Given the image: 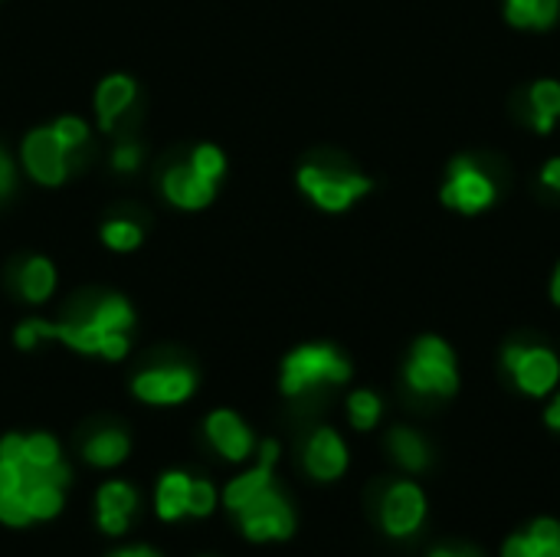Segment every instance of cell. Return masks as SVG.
<instances>
[{
  "mask_svg": "<svg viewBox=\"0 0 560 557\" xmlns=\"http://www.w3.org/2000/svg\"><path fill=\"white\" fill-rule=\"evenodd\" d=\"M39 338H56L62 345H69L72 351H82V355H102L108 361H121L128 355V332H105L98 328L89 315H69L62 322H43V318H33L26 325L16 328V345L20 348H33Z\"/></svg>",
  "mask_w": 560,
  "mask_h": 557,
  "instance_id": "1",
  "label": "cell"
},
{
  "mask_svg": "<svg viewBox=\"0 0 560 557\" xmlns=\"http://www.w3.org/2000/svg\"><path fill=\"white\" fill-rule=\"evenodd\" d=\"M351 378V364L331 345H305L292 351L282 364V394L299 397L322 384H345Z\"/></svg>",
  "mask_w": 560,
  "mask_h": 557,
  "instance_id": "2",
  "label": "cell"
},
{
  "mask_svg": "<svg viewBox=\"0 0 560 557\" xmlns=\"http://www.w3.org/2000/svg\"><path fill=\"white\" fill-rule=\"evenodd\" d=\"M407 381L417 394H440L450 397L459 384L456 361L446 341L440 338H420L413 348V358L407 364Z\"/></svg>",
  "mask_w": 560,
  "mask_h": 557,
  "instance_id": "3",
  "label": "cell"
},
{
  "mask_svg": "<svg viewBox=\"0 0 560 557\" xmlns=\"http://www.w3.org/2000/svg\"><path fill=\"white\" fill-rule=\"evenodd\" d=\"M299 187L322 207V210H348L358 197H364L371 190V181L361 174H348V171H335V167H318L308 164L299 171Z\"/></svg>",
  "mask_w": 560,
  "mask_h": 557,
  "instance_id": "4",
  "label": "cell"
},
{
  "mask_svg": "<svg viewBox=\"0 0 560 557\" xmlns=\"http://www.w3.org/2000/svg\"><path fill=\"white\" fill-rule=\"evenodd\" d=\"M236 519H240V532L249 542H285L295 532V512L276 486L256 496L249 506H243Z\"/></svg>",
  "mask_w": 560,
  "mask_h": 557,
  "instance_id": "5",
  "label": "cell"
},
{
  "mask_svg": "<svg viewBox=\"0 0 560 557\" xmlns=\"http://www.w3.org/2000/svg\"><path fill=\"white\" fill-rule=\"evenodd\" d=\"M495 200V184L492 177L469 158L453 161L446 187H443V204L459 210V213H479Z\"/></svg>",
  "mask_w": 560,
  "mask_h": 557,
  "instance_id": "6",
  "label": "cell"
},
{
  "mask_svg": "<svg viewBox=\"0 0 560 557\" xmlns=\"http://www.w3.org/2000/svg\"><path fill=\"white\" fill-rule=\"evenodd\" d=\"M131 391L138 401L144 404H158V407H171V404H184L194 391H197V374L184 364H161V368H144L141 374H135Z\"/></svg>",
  "mask_w": 560,
  "mask_h": 557,
  "instance_id": "7",
  "label": "cell"
},
{
  "mask_svg": "<svg viewBox=\"0 0 560 557\" xmlns=\"http://www.w3.org/2000/svg\"><path fill=\"white\" fill-rule=\"evenodd\" d=\"M505 368L515 374L518 387L532 397H545L560 378L558 358L548 348H522L512 345L505 348Z\"/></svg>",
  "mask_w": 560,
  "mask_h": 557,
  "instance_id": "8",
  "label": "cell"
},
{
  "mask_svg": "<svg viewBox=\"0 0 560 557\" xmlns=\"http://www.w3.org/2000/svg\"><path fill=\"white\" fill-rule=\"evenodd\" d=\"M138 509V492L131 483H102L98 492H95V525L98 532L112 535V538H121L131 525V515Z\"/></svg>",
  "mask_w": 560,
  "mask_h": 557,
  "instance_id": "9",
  "label": "cell"
},
{
  "mask_svg": "<svg viewBox=\"0 0 560 557\" xmlns=\"http://www.w3.org/2000/svg\"><path fill=\"white\" fill-rule=\"evenodd\" d=\"M276 460H279V443H276V440H266L262 450H259V463H256L249 473L236 476V479L223 489V509L236 515V512H240L243 506H249L256 496H262L266 489H272V486H276V479H272Z\"/></svg>",
  "mask_w": 560,
  "mask_h": 557,
  "instance_id": "10",
  "label": "cell"
},
{
  "mask_svg": "<svg viewBox=\"0 0 560 557\" xmlns=\"http://www.w3.org/2000/svg\"><path fill=\"white\" fill-rule=\"evenodd\" d=\"M423 512H427L423 492H420L413 483H397V486H390V489H387V496H384L381 519H384L387 535H394V538H407V535H413V532L420 529Z\"/></svg>",
  "mask_w": 560,
  "mask_h": 557,
  "instance_id": "11",
  "label": "cell"
},
{
  "mask_svg": "<svg viewBox=\"0 0 560 557\" xmlns=\"http://www.w3.org/2000/svg\"><path fill=\"white\" fill-rule=\"evenodd\" d=\"M23 161L39 184H59L69 171V151L59 144L52 128H39L26 138Z\"/></svg>",
  "mask_w": 560,
  "mask_h": 557,
  "instance_id": "12",
  "label": "cell"
},
{
  "mask_svg": "<svg viewBox=\"0 0 560 557\" xmlns=\"http://www.w3.org/2000/svg\"><path fill=\"white\" fill-rule=\"evenodd\" d=\"M203 430H207V440L213 443V450L230 463H243L256 450V440H253L249 427L233 410H213L207 417Z\"/></svg>",
  "mask_w": 560,
  "mask_h": 557,
  "instance_id": "13",
  "label": "cell"
},
{
  "mask_svg": "<svg viewBox=\"0 0 560 557\" xmlns=\"http://www.w3.org/2000/svg\"><path fill=\"white\" fill-rule=\"evenodd\" d=\"M305 469L322 483H331L348 469V450L335 430L325 427V430L312 433V440L305 446Z\"/></svg>",
  "mask_w": 560,
  "mask_h": 557,
  "instance_id": "14",
  "label": "cell"
},
{
  "mask_svg": "<svg viewBox=\"0 0 560 557\" xmlns=\"http://www.w3.org/2000/svg\"><path fill=\"white\" fill-rule=\"evenodd\" d=\"M213 184L210 177L197 174L190 164H177L164 174V194L171 204L177 207H187V210H197V207H207L213 200Z\"/></svg>",
  "mask_w": 560,
  "mask_h": 557,
  "instance_id": "15",
  "label": "cell"
},
{
  "mask_svg": "<svg viewBox=\"0 0 560 557\" xmlns=\"http://www.w3.org/2000/svg\"><path fill=\"white\" fill-rule=\"evenodd\" d=\"M190 486H194V476L187 473H164L158 479V489H154V509H158V519L161 522H180L187 515V502H190Z\"/></svg>",
  "mask_w": 560,
  "mask_h": 557,
  "instance_id": "16",
  "label": "cell"
},
{
  "mask_svg": "<svg viewBox=\"0 0 560 557\" xmlns=\"http://www.w3.org/2000/svg\"><path fill=\"white\" fill-rule=\"evenodd\" d=\"M128 450H131L128 433L125 430H115V427H105V430L92 433L82 443V456L95 469H115V466H121L125 456H128Z\"/></svg>",
  "mask_w": 560,
  "mask_h": 557,
  "instance_id": "17",
  "label": "cell"
},
{
  "mask_svg": "<svg viewBox=\"0 0 560 557\" xmlns=\"http://www.w3.org/2000/svg\"><path fill=\"white\" fill-rule=\"evenodd\" d=\"M131 98H135V82H131L128 76H108V79L98 85V92H95L98 125H102L105 131L115 128L118 115L131 105Z\"/></svg>",
  "mask_w": 560,
  "mask_h": 557,
  "instance_id": "18",
  "label": "cell"
},
{
  "mask_svg": "<svg viewBox=\"0 0 560 557\" xmlns=\"http://www.w3.org/2000/svg\"><path fill=\"white\" fill-rule=\"evenodd\" d=\"M560 0H505V16L522 30H545L558 20Z\"/></svg>",
  "mask_w": 560,
  "mask_h": 557,
  "instance_id": "19",
  "label": "cell"
},
{
  "mask_svg": "<svg viewBox=\"0 0 560 557\" xmlns=\"http://www.w3.org/2000/svg\"><path fill=\"white\" fill-rule=\"evenodd\" d=\"M532 115H535V128L541 135H548L555 128V118L560 115V82L541 79L532 85Z\"/></svg>",
  "mask_w": 560,
  "mask_h": 557,
  "instance_id": "20",
  "label": "cell"
},
{
  "mask_svg": "<svg viewBox=\"0 0 560 557\" xmlns=\"http://www.w3.org/2000/svg\"><path fill=\"white\" fill-rule=\"evenodd\" d=\"M52 286H56V272H52V266L46 259H26L20 266V292H23V299L43 302V299H49Z\"/></svg>",
  "mask_w": 560,
  "mask_h": 557,
  "instance_id": "21",
  "label": "cell"
},
{
  "mask_svg": "<svg viewBox=\"0 0 560 557\" xmlns=\"http://www.w3.org/2000/svg\"><path fill=\"white\" fill-rule=\"evenodd\" d=\"M390 453H394V460H397L404 469H410V473L427 469V460H430L427 443H423L413 430H404V427L390 433Z\"/></svg>",
  "mask_w": 560,
  "mask_h": 557,
  "instance_id": "22",
  "label": "cell"
},
{
  "mask_svg": "<svg viewBox=\"0 0 560 557\" xmlns=\"http://www.w3.org/2000/svg\"><path fill=\"white\" fill-rule=\"evenodd\" d=\"M59 463H62V453H59V443L49 433L26 437V443H23V466H30V469H52Z\"/></svg>",
  "mask_w": 560,
  "mask_h": 557,
  "instance_id": "23",
  "label": "cell"
},
{
  "mask_svg": "<svg viewBox=\"0 0 560 557\" xmlns=\"http://www.w3.org/2000/svg\"><path fill=\"white\" fill-rule=\"evenodd\" d=\"M528 542L535 557H560V525L551 519H541L528 529Z\"/></svg>",
  "mask_w": 560,
  "mask_h": 557,
  "instance_id": "24",
  "label": "cell"
},
{
  "mask_svg": "<svg viewBox=\"0 0 560 557\" xmlns=\"http://www.w3.org/2000/svg\"><path fill=\"white\" fill-rule=\"evenodd\" d=\"M348 417L358 430H371L381 420V401L371 391H358L348 401Z\"/></svg>",
  "mask_w": 560,
  "mask_h": 557,
  "instance_id": "25",
  "label": "cell"
},
{
  "mask_svg": "<svg viewBox=\"0 0 560 557\" xmlns=\"http://www.w3.org/2000/svg\"><path fill=\"white\" fill-rule=\"evenodd\" d=\"M102 240L112 250H135L141 243V227L131 223V220H108L102 227Z\"/></svg>",
  "mask_w": 560,
  "mask_h": 557,
  "instance_id": "26",
  "label": "cell"
},
{
  "mask_svg": "<svg viewBox=\"0 0 560 557\" xmlns=\"http://www.w3.org/2000/svg\"><path fill=\"white\" fill-rule=\"evenodd\" d=\"M0 525H7V529H26V525H33V515H30V506H26L23 492L0 496Z\"/></svg>",
  "mask_w": 560,
  "mask_h": 557,
  "instance_id": "27",
  "label": "cell"
},
{
  "mask_svg": "<svg viewBox=\"0 0 560 557\" xmlns=\"http://www.w3.org/2000/svg\"><path fill=\"white\" fill-rule=\"evenodd\" d=\"M213 509H217V489H213V483L194 479L190 502H187V515L190 519H207V515H213Z\"/></svg>",
  "mask_w": 560,
  "mask_h": 557,
  "instance_id": "28",
  "label": "cell"
},
{
  "mask_svg": "<svg viewBox=\"0 0 560 557\" xmlns=\"http://www.w3.org/2000/svg\"><path fill=\"white\" fill-rule=\"evenodd\" d=\"M52 135L59 138V144L72 154V151H79L85 141H89V128H85V121H79V118H59L56 125H52Z\"/></svg>",
  "mask_w": 560,
  "mask_h": 557,
  "instance_id": "29",
  "label": "cell"
},
{
  "mask_svg": "<svg viewBox=\"0 0 560 557\" xmlns=\"http://www.w3.org/2000/svg\"><path fill=\"white\" fill-rule=\"evenodd\" d=\"M190 167H194L197 174H203V177L217 181V177L223 174L226 161H223L220 148H213V144H200V148L194 151V158H190Z\"/></svg>",
  "mask_w": 560,
  "mask_h": 557,
  "instance_id": "30",
  "label": "cell"
},
{
  "mask_svg": "<svg viewBox=\"0 0 560 557\" xmlns=\"http://www.w3.org/2000/svg\"><path fill=\"white\" fill-rule=\"evenodd\" d=\"M20 483H23V466H20V463H7V460H0V496H7V492H20Z\"/></svg>",
  "mask_w": 560,
  "mask_h": 557,
  "instance_id": "31",
  "label": "cell"
},
{
  "mask_svg": "<svg viewBox=\"0 0 560 557\" xmlns=\"http://www.w3.org/2000/svg\"><path fill=\"white\" fill-rule=\"evenodd\" d=\"M23 443H26V437H20V433H7V437L0 440V460H7V463H20V466H23Z\"/></svg>",
  "mask_w": 560,
  "mask_h": 557,
  "instance_id": "32",
  "label": "cell"
},
{
  "mask_svg": "<svg viewBox=\"0 0 560 557\" xmlns=\"http://www.w3.org/2000/svg\"><path fill=\"white\" fill-rule=\"evenodd\" d=\"M138 158H141L138 144H121V148L115 151V167H118V171H135V167H138Z\"/></svg>",
  "mask_w": 560,
  "mask_h": 557,
  "instance_id": "33",
  "label": "cell"
},
{
  "mask_svg": "<svg viewBox=\"0 0 560 557\" xmlns=\"http://www.w3.org/2000/svg\"><path fill=\"white\" fill-rule=\"evenodd\" d=\"M502 557H535L528 535H512L502 548Z\"/></svg>",
  "mask_w": 560,
  "mask_h": 557,
  "instance_id": "34",
  "label": "cell"
},
{
  "mask_svg": "<svg viewBox=\"0 0 560 557\" xmlns=\"http://www.w3.org/2000/svg\"><path fill=\"white\" fill-rule=\"evenodd\" d=\"M541 181H545V187H551V190H558L560 194V158H555V161H548V164H545Z\"/></svg>",
  "mask_w": 560,
  "mask_h": 557,
  "instance_id": "35",
  "label": "cell"
},
{
  "mask_svg": "<svg viewBox=\"0 0 560 557\" xmlns=\"http://www.w3.org/2000/svg\"><path fill=\"white\" fill-rule=\"evenodd\" d=\"M105 557H164L158 555L154 548H148V545H128V548H115L112 555Z\"/></svg>",
  "mask_w": 560,
  "mask_h": 557,
  "instance_id": "36",
  "label": "cell"
},
{
  "mask_svg": "<svg viewBox=\"0 0 560 557\" xmlns=\"http://www.w3.org/2000/svg\"><path fill=\"white\" fill-rule=\"evenodd\" d=\"M13 187V167H10V161H7V154L0 151V197L7 194Z\"/></svg>",
  "mask_w": 560,
  "mask_h": 557,
  "instance_id": "37",
  "label": "cell"
},
{
  "mask_svg": "<svg viewBox=\"0 0 560 557\" xmlns=\"http://www.w3.org/2000/svg\"><path fill=\"white\" fill-rule=\"evenodd\" d=\"M545 420H548V427H551V430H560V397L551 404V407H548Z\"/></svg>",
  "mask_w": 560,
  "mask_h": 557,
  "instance_id": "38",
  "label": "cell"
},
{
  "mask_svg": "<svg viewBox=\"0 0 560 557\" xmlns=\"http://www.w3.org/2000/svg\"><path fill=\"white\" fill-rule=\"evenodd\" d=\"M551 299L560 305V266L558 272H555V282H551Z\"/></svg>",
  "mask_w": 560,
  "mask_h": 557,
  "instance_id": "39",
  "label": "cell"
},
{
  "mask_svg": "<svg viewBox=\"0 0 560 557\" xmlns=\"http://www.w3.org/2000/svg\"><path fill=\"white\" fill-rule=\"evenodd\" d=\"M456 557H472V555H456Z\"/></svg>",
  "mask_w": 560,
  "mask_h": 557,
  "instance_id": "40",
  "label": "cell"
}]
</instances>
